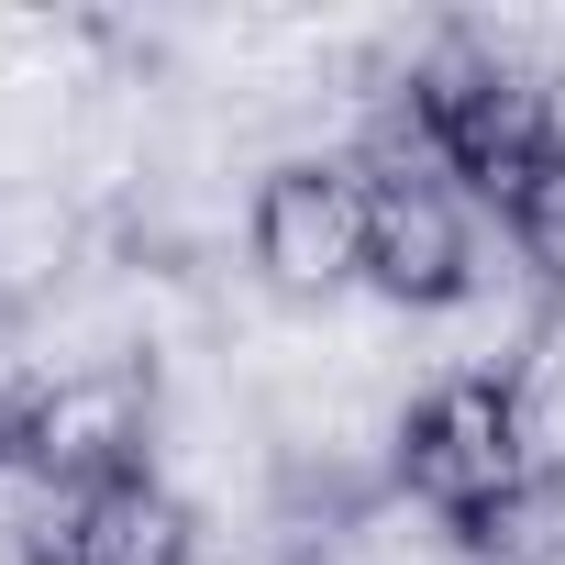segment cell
<instances>
[{"instance_id":"obj_2","label":"cell","mask_w":565,"mask_h":565,"mask_svg":"<svg viewBox=\"0 0 565 565\" xmlns=\"http://www.w3.org/2000/svg\"><path fill=\"white\" fill-rule=\"evenodd\" d=\"M521 488H532V466H521V433H510L499 388H477V377L411 388V411H399V499H422L433 521L477 532Z\"/></svg>"},{"instance_id":"obj_6","label":"cell","mask_w":565,"mask_h":565,"mask_svg":"<svg viewBox=\"0 0 565 565\" xmlns=\"http://www.w3.org/2000/svg\"><path fill=\"white\" fill-rule=\"evenodd\" d=\"M89 521V488L56 477L23 433H0V565H67Z\"/></svg>"},{"instance_id":"obj_3","label":"cell","mask_w":565,"mask_h":565,"mask_svg":"<svg viewBox=\"0 0 565 565\" xmlns=\"http://www.w3.org/2000/svg\"><path fill=\"white\" fill-rule=\"evenodd\" d=\"M488 277V211L444 178V167H411V178H366V289L388 311H444Z\"/></svg>"},{"instance_id":"obj_4","label":"cell","mask_w":565,"mask_h":565,"mask_svg":"<svg viewBox=\"0 0 565 565\" xmlns=\"http://www.w3.org/2000/svg\"><path fill=\"white\" fill-rule=\"evenodd\" d=\"M156 422H167V388H156V366H89V377H56V388H34L23 399V444L56 466V477H78V488H111V477H145L156 466Z\"/></svg>"},{"instance_id":"obj_7","label":"cell","mask_w":565,"mask_h":565,"mask_svg":"<svg viewBox=\"0 0 565 565\" xmlns=\"http://www.w3.org/2000/svg\"><path fill=\"white\" fill-rule=\"evenodd\" d=\"M499 399H510V433H521V466L532 477H565V311H554V333L499 377Z\"/></svg>"},{"instance_id":"obj_5","label":"cell","mask_w":565,"mask_h":565,"mask_svg":"<svg viewBox=\"0 0 565 565\" xmlns=\"http://www.w3.org/2000/svg\"><path fill=\"white\" fill-rule=\"evenodd\" d=\"M200 543L211 532L167 477H111V488H89V521H78L67 565H200Z\"/></svg>"},{"instance_id":"obj_1","label":"cell","mask_w":565,"mask_h":565,"mask_svg":"<svg viewBox=\"0 0 565 565\" xmlns=\"http://www.w3.org/2000/svg\"><path fill=\"white\" fill-rule=\"evenodd\" d=\"M244 266L289 311H333L344 289H366V178H355V156H277L244 189Z\"/></svg>"}]
</instances>
